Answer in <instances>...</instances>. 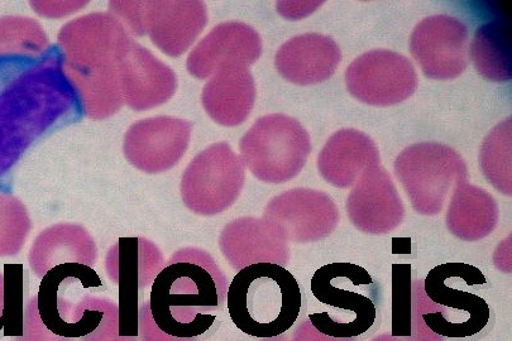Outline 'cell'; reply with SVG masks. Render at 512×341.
I'll use <instances>...</instances> for the list:
<instances>
[{
	"label": "cell",
	"mask_w": 512,
	"mask_h": 341,
	"mask_svg": "<svg viewBox=\"0 0 512 341\" xmlns=\"http://www.w3.org/2000/svg\"><path fill=\"white\" fill-rule=\"evenodd\" d=\"M291 341H356L354 338H332L314 328L310 321H304L303 324L296 329Z\"/></svg>",
	"instance_id": "d590c367"
},
{
	"label": "cell",
	"mask_w": 512,
	"mask_h": 341,
	"mask_svg": "<svg viewBox=\"0 0 512 341\" xmlns=\"http://www.w3.org/2000/svg\"><path fill=\"white\" fill-rule=\"evenodd\" d=\"M160 249L145 238H122L109 249L105 270L119 287V335L138 338L141 291L150 286L164 268Z\"/></svg>",
	"instance_id": "8fae6325"
},
{
	"label": "cell",
	"mask_w": 512,
	"mask_h": 341,
	"mask_svg": "<svg viewBox=\"0 0 512 341\" xmlns=\"http://www.w3.org/2000/svg\"><path fill=\"white\" fill-rule=\"evenodd\" d=\"M50 42L40 23L27 17L0 18V59L41 57Z\"/></svg>",
	"instance_id": "83f0119b"
},
{
	"label": "cell",
	"mask_w": 512,
	"mask_h": 341,
	"mask_svg": "<svg viewBox=\"0 0 512 341\" xmlns=\"http://www.w3.org/2000/svg\"><path fill=\"white\" fill-rule=\"evenodd\" d=\"M347 213L354 227L368 234L390 233L403 223V200L384 167L363 172L348 196Z\"/></svg>",
	"instance_id": "2e32d148"
},
{
	"label": "cell",
	"mask_w": 512,
	"mask_h": 341,
	"mask_svg": "<svg viewBox=\"0 0 512 341\" xmlns=\"http://www.w3.org/2000/svg\"><path fill=\"white\" fill-rule=\"evenodd\" d=\"M499 222V206L486 190L467 180L458 182L449 204L447 227L453 235L468 242L486 238Z\"/></svg>",
	"instance_id": "d4e9b609"
},
{
	"label": "cell",
	"mask_w": 512,
	"mask_h": 341,
	"mask_svg": "<svg viewBox=\"0 0 512 341\" xmlns=\"http://www.w3.org/2000/svg\"><path fill=\"white\" fill-rule=\"evenodd\" d=\"M301 305L298 281L277 264L243 268L228 287L227 307L233 324L255 338H276L293 328Z\"/></svg>",
	"instance_id": "8992f818"
},
{
	"label": "cell",
	"mask_w": 512,
	"mask_h": 341,
	"mask_svg": "<svg viewBox=\"0 0 512 341\" xmlns=\"http://www.w3.org/2000/svg\"><path fill=\"white\" fill-rule=\"evenodd\" d=\"M4 312H6V290H4V277L0 276V330L4 329Z\"/></svg>",
	"instance_id": "8d00e7d4"
},
{
	"label": "cell",
	"mask_w": 512,
	"mask_h": 341,
	"mask_svg": "<svg viewBox=\"0 0 512 341\" xmlns=\"http://www.w3.org/2000/svg\"><path fill=\"white\" fill-rule=\"evenodd\" d=\"M17 341H73V339L62 338L47 329L41 320L38 312L37 296L32 297L25 307L23 316V334L18 336Z\"/></svg>",
	"instance_id": "4dcf8cb0"
},
{
	"label": "cell",
	"mask_w": 512,
	"mask_h": 341,
	"mask_svg": "<svg viewBox=\"0 0 512 341\" xmlns=\"http://www.w3.org/2000/svg\"><path fill=\"white\" fill-rule=\"evenodd\" d=\"M118 76L123 102L135 110H150L169 102L177 88L171 67L132 38L119 57Z\"/></svg>",
	"instance_id": "e0dca14e"
},
{
	"label": "cell",
	"mask_w": 512,
	"mask_h": 341,
	"mask_svg": "<svg viewBox=\"0 0 512 341\" xmlns=\"http://www.w3.org/2000/svg\"><path fill=\"white\" fill-rule=\"evenodd\" d=\"M30 229V216L21 201L0 194V256L21 251Z\"/></svg>",
	"instance_id": "f1b7e54d"
},
{
	"label": "cell",
	"mask_w": 512,
	"mask_h": 341,
	"mask_svg": "<svg viewBox=\"0 0 512 341\" xmlns=\"http://www.w3.org/2000/svg\"><path fill=\"white\" fill-rule=\"evenodd\" d=\"M470 50L473 64L483 78L494 83L511 80V27L504 19H495L478 28Z\"/></svg>",
	"instance_id": "484cf974"
},
{
	"label": "cell",
	"mask_w": 512,
	"mask_h": 341,
	"mask_svg": "<svg viewBox=\"0 0 512 341\" xmlns=\"http://www.w3.org/2000/svg\"><path fill=\"white\" fill-rule=\"evenodd\" d=\"M243 165L267 184H284L298 176L311 152L309 133L285 114L265 115L239 142Z\"/></svg>",
	"instance_id": "ba28073f"
},
{
	"label": "cell",
	"mask_w": 512,
	"mask_h": 341,
	"mask_svg": "<svg viewBox=\"0 0 512 341\" xmlns=\"http://www.w3.org/2000/svg\"><path fill=\"white\" fill-rule=\"evenodd\" d=\"M246 180L241 157L228 143H215L200 152L186 168L181 196L195 214L212 216L236 203Z\"/></svg>",
	"instance_id": "30bf717a"
},
{
	"label": "cell",
	"mask_w": 512,
	"mask_h": 341,
	"mask_svg": "<svg viewBox=\"0 0 512 341\" xmlns=\"http://www.w3.org/2000/svg\"><path fill=\"white\" fill-rule=\"evenodd\" d=\"M410 52L427 78L456 79L467 69L468 28L453 17L425 18L411 33Z\"/></svg>",
	"instance_id": "5bb4252c"
},
{
	"label": "cell",
	"mask_w": 512,
	"mask_h": 341,
	"mask_svg": "<svg viewBox=\"0 0 512 341\" xmlns=\"http://www.w3.org/2000/svg\"><path fill=\"white\" fill-rule=\"evenodd\" d=\"M341 61L342 52L336 41L319 33L290 38L275 57L282 78L301 86L324 83L332 78Z\"/></svg>",
	"instance_id": "44dd1931"
},
{
	"label": "cell",
	"mask_w": 512,
	"mask_h": 341,
	"mask_svg": "<svg viewBox=\"0 0 512 341\" xmlns=\"http://www.w3.org/2000/svg\"><path fill=\"white\" fill-rule=\"evenodd\" d=\"M371 341H400V340L395 338V336H392L391 334H384V335L377 336V338L372 339Z\"/></svg>",
	"instance_id": "74e56055"
},
{
	"label": "cell",
	"mask_w": 512,
	"mask_h": 341,
	"mask_svg": "<svg viewBox=\"0 0 512 341\" xmlns=\"http://www.w3.org/2000/svg\"><path fill=\"white\" fill-rule=\"evenodd\" d=\"M88 2H32L31 6L40 16L62 17L74 13Z\"/></svg>",
	"instance_id": "836d02e7"
},
{
	"label": "cell",
	"mask_w": 512,
	"mask_h": 341,
	"mask_svg": "<svg viewBox=\"0 0 512 341\" xmlns=\"http://www.w3.org/2000/svg\"><path fill=\"white\" fill-rule=\"evenodd\" d=\"M311 292L320 304L336 309L328 318L309 315L320 333L332 338H357L376 323L380 288L365 268L332 263L311 278Z\"/></svg>",
	"instance_id": "52a82bcc"
},
{
	"label": "cell",
	"mask_w": 512,
	"mask_h": 341,
	"mask_svg": "<svg viewBox=\"0 0 512 341\" xmlns=\"http://www.w3.org/2000/svg\"><path fill=\"white\" fill-rule=\"evenodd\" d=\"M418 74L405 56L390 50H373L348 66L346 84L354 98L372 107L405 102L418 89Z\"/></svg>",
	"instance_id": "7c38bea8"
},
{
	"label": "cell",
	"mask_w": 512,
	"mask_h": 341,
	"mask_svg": "<svg viewBox=\"0 0 512 341\" xmlns=\"http://www.w3.org/2000/svg\"><path fill=\"white\" fill-rule=\"evenodd\" d=\"M123 24L109 13H93L59 32L62 67L79 98H105L121 91L118 60L128 41Z\"/></svg>",
	"instance_id": "5b68a950"
},
{
	"label": "cell",
	"mask_w": 512,
	"mask_h": 341,
	"mask_svg": "<svg viewBox=\"0 0 512 341\" xmlns=\"http://www.w3.org/2000/svg\"><path fill=\"white\" fill-rule=\"evenodd\" d=\"M110 11L121 17L136 35H145L143 27V8L145 2H112L109 3Z\"/></svg>",
	"instance_id": "d6a6232c"
},
{
	"label": "cell",
	"mask_w": 512,
	"mask_h": 341,
	"mask_svg": "<svg viewBox=\"0 0 512 341\" xmlns=\"http://www.w3.org/2000/svg\"><path fill=\"white\" fill-rule=\"evenodd\" d=\"M413 318V281L410 264L392 267V336L411 339Z\"/></svg>",
	"instance_id": "f546056e"
},
{
	"label": "cell",
	"mask_w": 512,
	"mask_h": 341,
	"mask_svg": "<svg viewBox=\"0 0 512 341\" xmlns=\"http://www.w3.org/2000/svg\"><path fill=\"white\" fill-rule=\"evenodd\" d=\"M394 166L411 205L427 216L439 214L452 187L468 177L463 158L442 143L413 144L397 156Z\"/></svg>",
	"instance_id": "9c48e42d"
},
{
	"label": "cell",
	"mask_w": 512,
	"mask_h": 341,
	"mask_svg": "<svg viewBox=\"0 0 512 341\" xmlns=\"http://www.w3.org/2000/svg\"><path fill=\"white\" fill-rule=\"evenodd\" d=\"M202 100L209 117L220 126L237 127L246 122L256 100L250 69L231 65L215 72L205 85Z\"/></svg>",
	"instance_id": "603a6c76"
},
{
	"label": "cell",
	"mask_w": 512,
	"mask_h": 341,
	"mask_svg": "<svg viewBox=\"0 0 512 341\" xmlns=\"http://www.w3.org/2000/svg\"><path fill=\"white\" fill-rule=\"evenodd\" d=\"M103 287L92 267L78 263L61 264L43 276L37 295L43 324L62 338L81 341H138L119 335L116 302L84 292Z\"/></svg>",
	"instance_id": "277c9868"
},
{
	"label": "cell",
	"mask_w": 512,
	"mask_h": 341,
	"mask_svg": "<svg viewBox=\"0 0 512 341\" xmlns=\"http://www.w3.org/2000/svg\"><path fill=\"white\" fill-rule=\"evenodd\" d=\"M193 126L184 119L140 120L128 129L123 151L131 165L148 174L174 167L188 150Z\"/></svg>",
	"instance_id": "9a60e30c"
},
{
	"label": "cell",
	"mask_w": 512,
	"mask_h": 341,
	"mask_svg": "<svg viewBox=\"0 0 512 341\" xmlns=\"http://www.w3.org/2000/svg\"><path fill=\"white\" fill-rule=\"evenodd\" d=\"M227 292V277L209 253L181 249L152 283V318L166 334L199 340L223 311Z\"/></svg>",
	"instance_id": "7a4b0ae2"
},
{
	"label": "cell",
	"mask_w": 512,
	"mask_h": 341,
	"mask_svg": "<svg viewBox=\"0 0 512 341\" xmlns=\"http://www.w3.org/2000/svg\"><path fill=\"white\" fill-rule=\"evenodd\" d=\"M97 259L98 249L92 235L75 224L47 228L38 235L30 252L32 270L40 278L61 264L78 263L92 267Z\"/></svg>",
	"instance_id": "cb8c5ba5"
},
{
	"label": "cell",
	"mask_w": 512,
	"mask_h": 341,
	"mask_svg": "<svg viewBox=\"0 0 512 341\" xmlns=\"http://www.w3.org/2000/svg\"><path fill=\"white\" fill-rule=\"evenodd\" d=\"M323 2H279L277 3V11L282 17L290 19V21H298L309 16L310 13L317 11Z\"/></svg>",
	"instance_id": "e575fe53"
},
{
	"label": "cell",
	"mask_w": 512,
	"mask_h": 341,
	"mask_svg": "<svg viewBox=\"0 0 512 341\" xmlns=\"http://www.w3.org/2000/svg\"><path fill=\"white\" fill-rule=\"evenodd\" d=\"M263 219L287 243H310L328 237L339 223L337 205L322 191L294 189L275 196Z\"/></svg>",
	"instance_id": "4fadbf2b"
},
{
	"label": "cell",
	"mask_w": 512,
	"mask_h": 341,
	"mask_svg": "<svg viewBox=\"0 0 512 341\" xmlns=\"http://www.w3.org/2000/svg\"><path fill=\"white\" fill-rule=\"evenodd\" d=\"M486 282L485 275L471 264L445 263L433 268L424 282L413 283L410 341L480 334L490 321V307L473 291Z\"/></svg>",
	"instance_id": "3957f363"
},
{
	"label": "cell",
	"mask_w": 512,
	"mask_h": 341,
	"mask_svg": "<svg viewBox=\"0 0 512 341\" xmlns=\"http://www.w3.org/2000/svg\"><path fill=\"white\" fill-rule=\"evenodd\" d=\"M380 165V152L367 134L357 129H341L324 144L318 157V170L330 185L347 189L363 172Z\"/></svg>",
	"instance_id": "7402d4cb"
},
{
	"label": "cell",
	"mask_w": 512,
	"mask_h": 341,
	"mask_svg": "<svg viewBox=\"0 0 512 341\" xmlns=\"http://www.w3.org/2000/svg\"><path fill=\"white\" fill-rule=\"evenodd\" d=\"M81 113L59 50L0 59V179L33 143Z\"/></svg>",
	"instance_id": "6da1fadb"
},
{
	"label": "cell",
	"mask_w": 512,
	"mask_h": 341,
	"mask_svg": "<svg viewBox=\"0 0 512 341\" xmlns=\"http://www.w3.org/2000/svg\"><path fill=\"white\" fill-rule=\"evenodd\" d=\"M138 338L142 341H198L196 339L175 338V336L164 333L152 318L150 302H146L140 307Z\"/></svg>",
	"instance_id": "1f68e13d"
},
{
	"label": "cell",
	"mask_w": 512,
	"mask_h": 341,
	"mask_svg": "<svg viewBox=\"0 0 512 341\" xmlns=\"http://www.w3.org/2000/svg\"><path fill=\"white\" fill-rule=\"evenodd\" d=\"M219 246L228 263L237 271L258 263L281 267L289 263L286 240L265 219L234 220L220 233Z\"/></svg>",
	"instance_id": "ffe728a7"
},
{
	"label": "cell",
	"mask_w": 512,
	"mask_h": 341,
	"mask_svg": "<svg viewBox=\"0 0 512 341\" xmlns=\"http://www.w3.org/2000/svg\"><path fill=\"white\" fill-rule=\"evenodd\" d=\"M208 23L202 2H145L143 27L162 52L179 57L189 50Z\"/></svg>",
	"instance_id": "d6986e66"
},
{
	"label": "cell",
	"mask_w": 512,
	"mask_h": 341,
	"mask_svg": "<svg viewBox=\"0 0 512 341\" xmlns=\"http://www.w3.org/2000/svg\"><path fill=\"white\" fill-rule=\"evenodd\" d=\"M265 341H287L285 338H281V336H276V338L266 339Z\"/></svg>",
	"instance_id": "f35d334b"
},
{
	"label": "cell",
	"mask_w": 512,
	"mask_h": 341,
	"mask_svg": "<svg viewBox=\"0 0 512 341\" xmlns=\"http://www.w3.org/2000/svg\"><path fill=\"white\" fill-rule=\"evenodd\" d=\"M261 54L262 41L255 28L242 22H226L196 45L186 66L195 78L209 79L226 66L250 67Z\"/></svg>",
	"instance_id": "ac0fdd59"
},
{
	"label": "cell",
	"mask_w": 512,
	"mask_h": 341,
	"mask_svg": "<svg viewBox=\"0 0 512 341\" xmlns=\"http://www.w3.org/2000/svg\"><path fill=\"white\" fill-rule=\"evenodd\" d=\"M512 120L507 118L492 129L482 143L480 166L483 175L501 194H512Z\"/></svg>",
	"instance_id": "4316f807"
}]
</instances>
